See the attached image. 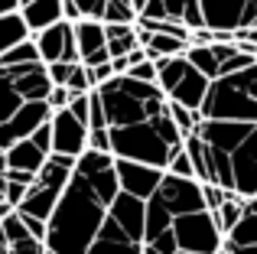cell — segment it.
I'll return each mask as SVG.
<instances>
[{
  "label": "cell",
  "mask_w": 257,
  "mask_h": 254,
  "mask_svg": "<svg viewBox=\"0 0 257 254\" xmlns=\"http://www.w3.org/2000/svg\"><path fill=\"white\" fill-rule=\"evenodd\" d=\"M117 160L111 153L88 150L78 160L49 225H46V248L52 254H88L94 238L101 235L114 202L120 196Z\"/></svg>",
  "instance_id": "1"
},
{
  "label": "cell",
  "mask_w": 257,
  "mask_h": 254,
  "mask_svg": "<svg viewBox=\"0 0 257 254\" xmlns=\"http://www.w3.org/2000/svg\"><path fill=\"white\" fill-rule=\"evenodd\" d=\"M199 114H202V121L257 124V65L212 82L208 98Z\"/></svg>",
  "instance_id": "2"
},
{
  "label": "cell",
  "mask_w": 257,
  "mask_h": 254,
  "mask_svg": "<svg viewBox=\"0 0 257 254\" xmlns=\"http://www.w3.org/2000/svg\"><path fill=\"white\" fill-rule=\"evenodd\" d=\"M144 231H147V202L120 192L88 254H144Z\"/></svg>",
  "instance_id": "3"
},
{
  "label": "cell",
  "mask_w": 257,
  "mask_h": 254,
  "mask_svg": "<svg viewBox=\"0 0 257 254\" xmlns=\"http://www.w3.org/2000/svg\"><path fill=\"white\" fill-rule=\"evenodd\" d=\"M75 166H78V160L62 157V153H52V157L46 160V166L39 170L36 183L30 186L26 199L20 202L17 215L36 218V222L49 225V218H52V212H56V205H59V199H62V192H65V186H69Z\"/></svg>",
  "instance_id": "4"
},
{
  "label": "cell",
  "mask_w": 257,
  "mask_h": 254,
  "mask_svg": "<svg viewBox=\"0 0 257 254\" xmlns=\"http://www.w3.org/2000/svg\"><path fill=\"white\" fill-rule=\"evenodd\" d=\"M157 72H160L157 85L163 88V95L170 98L173 104H182V108H189V111H202L212 82H208V78L202 75V72L195 69L186 56L160 59V62H157Z\"/></svg>",
  "instance_id": "5"
},
{
  "label": "cell",
  "mask_w": 257,
  "mask_h": 254,
  "mask_svg": "<svg viewBox=\"0 0 257 254\" xmlns=\"http://www.w3.org/2000/svg\"><path fill=\"white\" fill-rule=\"evenodd\" d=\"M173 238L176 248L189 254H221L225 251V231H221L215 212H189L173 218Z\"/></svg>",
  "instance_id": "6"
},
{
  "label": "cell",
  "mask_w": 257,
  "mask_h": 254,
  "mask_svg": "<svg viewBox=\"0 0 257 254\" xmlns=\"http://www.w3.org/2000/svg\"><path fill=\"white\" fill-rule=\"evenodd\" d=\"M153 199H157V202L163 205L173 218L208 209V205H205V192H202L199 179H182V176H173V173H166V176H163V183H160V189H157V196H153Z\"/></svg>",
  "instance_id": "7"
},
{
  "label": "cell",
  "mask_w": 257,
  "mask_h": 254,
  "mask_svg": "<svg viewBox=\"0 0 257 254\" xmlns=\"http://www.w3.org/2000/svg\"><path fill=\"white\" fill-rule=\"evenodd\" d=\"M33 43H36V49H39V62L43 65H56V62L75 65V62H82V59H78V43H75V23H69V20L36 33Z\"/></svg>",
  "instance_id": "8"
},
{
  "label": "cell",
  "mask_w": 257,
  "mask_h": 254,
  "mask_svg": "<svg viewBox=\"0 0 257 254\" xmlns=\"http://www.w3.org/2000/svg\"><path fill=\"white\" fill-rule=\"evenodd\" d=\"M49 121H52V108L46 101H26L10 121L0 127V150L7 153L10 147H17L20 140H30L39 127L49 124Z\"/></svg>",
  "instance_id": "9"
},
{
  "label": "cell",
  "mask_w": 257,
  "mask_h": 254,
  "mask_svg": "<svg viewBox=\"0 0 257 254\" xmlns=\"http://www.w3.org/2000/svg\"><path fill=\"white\" fill-rule=\"evenodd\" d=\"M49 127H52V153H62V157H72V160H82L88 153V127L69 108L52 111Z\"/></svg>",
  "instance_id": "10"
},
{
  "label": "cell",
  "mask_w": 257,
  "mask_h": 254,
  "mask_svg": "<svg viewBox=\"0 0 257 254\" xmlns=\"http://www.w3.org/2000/svg\"><path fill=\"white\" fill-rule=\"evenodd\" d=\"M117 183L120 192L140 199V202H150L157 196L160 183H163L166 170H157V166H144V163H131V160H117Z\"/></svg>",
  "instance_id": "11"
},
{
  "label": "cell",
  "mask_w": 257,
  "mask_h": 254,
  "mask_svg": "<svg viewBox=\"0 0 257 254\" xmlns=\"http://www.w3.org/2000/svg\"><path fill=\"white\" fill-rule=\"evenodd\" d=\"M205 30L212 33H238L247 26L251 0H199Z\"/></svg>",
  "instance_id": "12"
},
{
  "label": "cell",
  "mask_w": 257,
  "mask_h": 254,
  "mask_svg": "<svg viewBox=\"0 0 257 254\" xmlns=\"http://www.w3.org/2000/svg\"><path fill=\"white\" fill-rule=\"evenodd\" d=\"M140 17H144V20H170V23L186 26L189 33L205 30L199 0H150L147 10L140 13Z\"/></svg>",
  "instance_id": "13"
},
{
  "label": "cell",
  "mask_w": 257,
  "mask_h": 254,
  "mask_svg": "<svg viewBox=\"0 0 257 254\" xmlns=\"http://www.w3.org/2000/svg\"><path fill=\"white\" fill-rule=\"evenodd\" d=\"M75 43H78V59H82V65H88V69L111 62L104 23H98V20H78L75 23Z\"/></svg>",
  "instance_id": "14"
},
{
  "label": "cell",
  "mask_w": 257,
  "mask_h": 254,
  "mask_svg": "<svg viewBox=\"0 0 257 254\" xmlns=\"http://www.w3.org/2000/svg\"><path fill=\"white\" fill-rule=\"evenodd\" d=\"M10 75L23 101H49V91H52L49 65H43V62L20 65V69H10Z\"/></svg>",
  "instance_id": "15"
},
{
  "label": "cell",
  "mask_w": 257,
  "mask_h": 254,
  "mask_svg": "<svg viewBox=\"0 0 257 254\" xmlns=\"http://www.w3.org/2000/svg\"><path fill=\"white\" fill-rule=\"evenodd\" d=\"M20 17H23L30 36H36L65 20V0H33V4L20 7Z\"/></svg>",
  "instance_id": "16"
},
{
  "label": "cell",
  "mask_w": 257,
  "mask_h": 254,
  "mask_svg": "<svg viewBox=\"0 0 257 254\" xmlns=\"http://www.w3.org/2000/svg\"><path fill=\"white\" fill-rule=\"evenodd\" d=\"M0 228H4L7 241H10V254H49L46 241H39L36 235H30L26 222L17 212H7V215L0 218Z\"/></svg>",
  "instance_id": "17"
},
{
  "label": "cell",
  "mask_w": 257,
  "mask_h": 254,
  "mask_svg": "<svg viewBox=\"0 0 257 254\" xmlns=\"http://www.w3.org/2000/svg\"><path fill=\"white\" fill-rule=\"evenodd\" d=\"M7 157V170H17V173H30V176H39V170L46 166V160L52 157V153H46L43 147H36V140H20L17 147H10V150L4 153Z\"/></svg>",
  "instance_id": "18"
},
{
  "label": "cell",
  "mask_w": 257,
  "mask_h": 254,
  "mask_svg": "<svg viewBox=\"0 0 257 254\" xmlns=\"http://www.w3.org/2000/svg\"><path fill=\"white\" fill-rule=\"evenodd\" d=\"M104 36H107V52L111 59H124L131 56L134 49H144L137 36V26H104Z\"/></svg>",
  "instance_id": "19"
},
{
  "label": "cell",
  "mask_w": 257,
  "mask_h": 254,
  "mask_svg": "<svg viewBox=\"0 0 257 254\" xmlns=\"http://www.w3.org/2000/svg\"><path fill=\"white\" fill-rule=\"evenodd\" d=\"M186 59L208 78V82H218L221 78V59H218V52H215V43L212 46H189Z\"/></svg>",
  "instance_id": "20"
},
{
  "label": "cell",
  "mask_w": 257,
  "mask_h": 254,
  "mask_svg": "<svg viewBox=\"0 0 257 254\" xmlns=\"http://www.w3.org/2000/svg\"><path fill=\"white\" fill-rule=\"evenodd\" d=\"M23 39H30V30H26V23H23L20 13H7V17H0V56L10 52L13 46H20Z\"/></svg>",
  "instance_id": "21"
},
{
  "label": "cell",
  "mask_w": 257,
  "mask_h": 254,
  "mask_svg": "<svg viewBox=\"0 0 257 254\" xmlns=\"http://www.w3.org/2000/svg\"><path fill=\"white\" fill-rule=\"evenodd\" d=\"M23 104L26 101L20 98L17 85H13V75H10V72H0V127L10 121V117L23 108Z\"/></svg>",
  "instance_id": "22"
},
{
  "label": "cell",
  "mask_w": 257,
  "mask_h": 254,
  "mask_svg": "<svg viewBox=\"0 0 257 254\" xmlns=\"http://www.w3.org/2000/svg\"><path fill=\"white\" fill-rule=\"evenodd\" d=\"M33 62H39V49H36V43H33V36H30V39H23L20 46H13L10 52L0 56V72L20 69V65H33Z\"/></svg>",
  "instance_id": "23"
},
{
  "label": "cell",
  "mask_w": 257,
  "mask_h": 254,
  "mask_svg": "<svg viewBox=\"0 0 257 254\" xmlns=\"http://www.w3.org/2000/svg\"><path fill=\"white\" fill-rule=\"evenodd\" d=\"M244 202H247V199H241V196H234V192H228L225 202H221V209L215 212V218H218V225H221V231H225V235L241 222V215H244Z\"/></svg>",
  "instance_id": "24"
},
{
  "label": "cell",
  "mask_w": 257,
  "mask_h": 254,
  "mask_svg": "<svg viewBox=\"0 0 257 254\" xmlns=\"http://www.w3.org/2000/svg\"><path fill=\"white\" fill-rule=\"evenodd\" d=\"M137 10L131 0H107L104 10V26H137Z\"/></svg>",
  "instance_id": "25"
},
{
  "label": "cell",
  "mask_w": 257,
  "mask_h": 254,
  "mask_svg": "<svg viewBox=\"0 0 257 254\" xmlns=\"http://www.w3.org/2000/svg\"><path fill=\"white\" fill-rule=\"evenodd\" d=\"M170 114H173V121H176V127H179L182 137H192V134L199 131V124H202V114H199V111H189V108L173 104V101H170Z\"/></svg>",
  "instance_id": "26"
},
{
  "label": "cell",
  "mask_w": 257,
  "mask_h": 254,
  "mask_svg": "<svg viewBox=\"0 0 257 254\" xmlns=\"http://www.w3.org/2000/svg\"><path fill=\"white\" fill-rule=\"evenodd\" d=\"M65 4L78 13V20H98V23H104L107 0H65Z\"/></svg>",
  "instance_id": "27"
},
{
  "label": "cell",
  "mask_w": 257,
  "mask_h": 254,
  "mask_svg": "<svg viewBox=\"0 0 257 254\" xmlns=\"http://www.w3.org/2000/svg\"><path fill=\"white\" fill-rule=\"evenodd\" d=\"M65 88H69L72 95H91V91H94V82H91V72H88V65L78 62L75 69H72L69 85H65Z\"/></svg>",
  "instance_id": "28"
},
{
  "label": "cell",
  "mask_w": 257,
  "mask_h": 254,
  "mask_svg": "<svg viewBox=\"0 0 257 254\" xmlns=\"http://www.w3.org/2000/svg\"><path fill=\"white\" fill-rule=\"evenodd\" d=\"M166 173H173V176H182V179H195V170H192V160H189V153H186V144H182V150L170 160Z\"/></svg>",
  "instance_id": "29"
},
{
  "label": "cell",
  "mask_w": 257,
  "mask_h": 254,
  "mask_svg": "<svg viewBox=\"0 0 257 254\" xmlns=\"http://www.w3.org/2000/svg\"><path fill=\"white\" fill-rule=\"evenodd\" d=\"M69 111H72V114H75L78 121L88 127V117H91V95H72Z\"/></svg>",
  "instance_id": "30"
},
{
  "label": "cell",
  "mask_w": 257,
  "mask_h": 254,
  "mask_svg": "<svg viewBox=\"0 0 257 254\" xmlns=\"http://www.w3.org/2000/svg\"><path fill=\"white\" fill-rule=\"evenodd\" d=\"M69 101H72V91L69 88H62V85H52V91H49V108L52 111H65L69 108Z\"/></svg>",
  "instance_id": "31"
},
{
  "label": "cell",
  "mask_w": 257,
  "mask_h": 254,
  "mask_svg": "<svg viewBox=\"0 0 257 254\" xmlns=\"http://www.w3.org/2000/svg\"><path fill=\"white\" fill-rule=\"evenodd\" d=\"M78 65V62H75ZM72 62H56V65H49V78H52V85H69V75H72V69H75Z\"/></svg>",
  "instance_id": "32"
},
{
  "label": "cell",
  "mask_w": 257,
  "mask_h": 254,
  "mask_svg": "<svg viewBox=\"0 0 257 254\" xmlns=\"http://www.w3.org/2000/svg\"><path fill=\"white\" fill-rule=\"evenodd\" d=\"M88 72H91V82H94V88H101V85H107V82H111L114 75H117L111 62H104V65H94V69H88Z\"/></svg>",
  "instance_id": "33"
},
{
  "label": "cell",
  "mask_w": 257,
  "mask_h": 254,
  "mask_svg": "<svg viewBox=\"0 0 257 254\" xmlns=\"http://www.w3.org/2000/svg\"><path fill=\"white\" fill-rule=\"evenodd\" d=\"M33 140H36V147H43L46 153H52V127L49 124H43L36 134H33Z\"/></svg>",
  "instance_id": "34"
},
{
  "label": "cell",
  "mask_w": 257,
  "mask_h": 254,
  "mask_svg": "<svg viewBox=\"0 0 257 254\" xmlns=\"http://www.w3.org/2000/svg\"><path fill=\"white\" fill-rule=\"evenodd\" d=\"M7 13H20V0H0V17Z\"/></svg>",
  "instance_id": "35"
},
{
  "label": "cell",
  "mask_w": 257,
  "mask_h": 254,
  "mask_svg": "<svg viewBox=\"0 0 257 254\" xmlns=\"http://www.w3.org/2000/svg\"><path fill=\"white\" fill-rule=\"evenodd\" d=\"M254 23H257V0H251V10H247V26H244V30H251Z\"/></svg>",
  "instance_id": "36"
},
{
  "label": "cell",
  "mask_w": 257,
  "mask_h": 254,
  "mask_svg": "<svg viewBox=\"0 0 257 254\" xmlns=\"http://www.w3.org/2000/svg\"><path fill=\"white\" fill-rule=\"evenodd\" d=\"M0 254H10V241H7V235H4V228H0Z\"/></svg>",
  "instance_id": "37"
},
{
  "label": "cell",
  "mask_w": 257,
  "mask_h": 254,
  "mask_svg": "<svg viewBox=\"0 0 257 254\" xmlns=\"http://www.w3.org/2000/svg\"><path fill=\"white\" fill-rule=\"evenodd\" d=\"M131 4H134V10H137V17H140V13L147 10V4H150V0H131Z\"/></svg>",
  "instance_id": "38"
},
{
  "label": "cell",
  "mask_w": 257,
  "mask_h": 254,
  "mask_svg": "<svg viewBox=\"0 0 257 254\" xmlns=\"http://www.w3.org/2000/svg\"><path fill=\"white\" fill-rule=\"evenodd\" d=\"M26 4H33V0H20V7H26Z\"/></svg>",
  "instance_id": "39"
},
{
  "label": "cell",
  "mask_w": 257,
  "mask_h": 254,
  "mask_svg": "<svg viewBox=\"0 0 257 254\" xmlns=\"http://www.w3.org/2000/svg\"><path fill=\"white\" fill-rule=\"evenodd\" d=\"M176 254H189V251H176Z\"/></svg>",
  "instance_id": "40"
},
{
  "label": "cell",
  "mask_w": 257,
  "mask_h": 254,
  "mask_svg": "<svg viewBox=\"0 0 257 254\" xmlns=\"http://www.w3.org/2000/svg\"><path fill=\"white\" fill-rule=\"evenodd\" d=\"M0 215H4V205H0Z\"/></svg>",
  "instance_id": "41"
},
{
  "label": "cell",
  "mask_w": 257,
  "mask_h": 254,
  "mask_svg": "<svg viewBox=\"0 0 257 254\" xmlns=\"http://www.w3.org/2000/svg\"><path fill=\"white\" fill-rule=\"evenodd\" d=\"M0 218H4V215H0Z\"/></svg>",
  "instance_id": "42"
},
{
  "label": "cell",
  "mask_w": 257,
  "mask_h": 254,
  "mask_svg": "<svg viewBox=\"0 0 257 254\" xmlns=\"http://www.w3.org/2000/svg\"><path fill=\"white\" fill-rule=\"evenodd\" d=\"M221 254H225V251H221Z\"/></svg>",
  "instance_id": "43"
},
{
  "label": "cell",
  "mask_w": 257,
  "mask_h": 254,
  "mask_svg": "<svg viewBox=\"0 0 257 254\" xmlns=\"http://www.w3.org/2000/svg\"><path fill=\"white\" fill-rule=\"evenodd\" d=\"M254 26H257V23H254Z\"/></svg>",
  "instance_id": "44"
},
{
  "label": "cell",
  "mask_w": 257,
  "mask_h": 254,
  "mask_svg": "<svg viewBox=\"0 0 257 254\" xmlns=\"http://www.w3.org/2000/svg\"><path fill=\"white\" fill-rule=\"evenodd\" d=\"M49 254H52V251H49Z\"/></svg>",
  "instance_id": "45"
}]
</instances>
